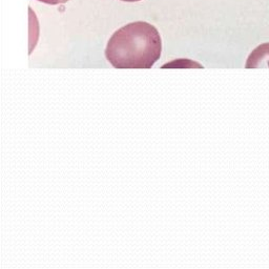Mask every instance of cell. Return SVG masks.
Masks as SVG:
<instances>
[{
  "instance_id": "cell-1",
  "label": "cell",
  "mask_w": 269,
  "mask_h": 269,
  "mask_svg": "<svg viewBox=\"0 0 269 269\" xmlns=\"http://www.w3.org/2000/svg\"><path fill=\"white\" fill-rule=\"evenodd\" d=\"M162 41L158 29L144 21L122 26L108 40L105 56L116 68H150L159 60Z\"/></svg>"
},
{
  "instance_id": "cell-2",
  "label": "cell",
  "mask_w": 269,
  "mask_h": 269,
  "mask_svg": "<svg viewBox=\"0 0 269 269\" xmlns=\"http://www.w3.org/2000/svg\"><path fill=\"white\" fill-rule=\"evenodd\" d=\"M246 68H269V42L262 43L256 48L248 56Z\"/></svg>"
},
{
  "instance_id": "cell-3",
  "label": "cell",
  "mask_w": 269,
  "mask_h": 269,
  "mask_svg": "<svg viewBox=\"0 0 269 269\" xmlns=\"http://www.w3.org/2000/svg\"><path fill=\"white\" fill-rule=\"evenodd\" d=\"M38 1H41L46 4H60V3H65L68 0H38Z\"/></svg>"
},
{
  "instance_id": "cell-4",
  "label": "cell",
  "mask_w": 269,
  "mask_h": 269,
  "mask_svg": "<svg viewBox=\"0 0 269 269\" xmlns=\"http://www.w3.org/2000/svg\"><path fill=\"white\" fill-rule=\"evenodd\" d=\"M121 1H126V2H135V1H140V0H121Z\"/></svg>"
}]
</instances>
